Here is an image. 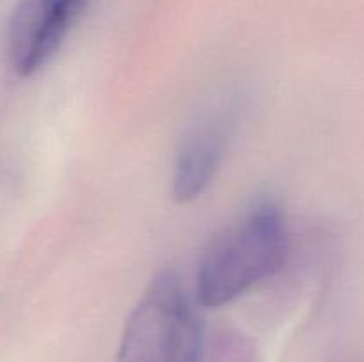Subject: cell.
Returning <instances> with one entry per match:
<instances>
[{
	"label": "cell",
	"instance_id": "6da1fadb",
	"mask_svg": "<svg viewBox=\"0 0 364 362\" xmlns=\"http://www.w3.org/2000/svg\"><path fill=\"white\" fill-rule=\"evenodd\" d=\"M290 236L283 209L270 201L249 208L210 243L196 275V300L220 307L281 270Z\"/></svg>",
	"mask_w": 364,
	"mask_h": 362
},
{
	"label": "cell",
	"instance_id": "7a4b0ae2",
	"mask_svg": "<svg viewBox=\"0 0 364 362\" xmlns=\"http://www.w3.org/2000/svg\"><path fill=\"white\" fill-rule=\"evenodd\" d=\"M205 327L180 275L162 270L124 325L114 362H203Z\"/></svg>",
	"mask_w": 364,
	"mask_h": 362
},
{
	"label": "cell",
	"instance_id": "3957f363",
	"mask_svg": "<svg viewBox=\"0 0 364 362\" xmlns=\"http://www.w3.org/2000/svg\"><path fill=\"white\" fill-rule=\"evenodd\" d=\"M89 0H20L7 23L6 52L20 77L38 73L57 53Z\"/></svg>",
	"mask_w": 364,
	"mask_h": 362
},
{
	"label": "cell",
	"instance_id": "277c9868",
	"mask_svg": "<svg viewBox=\"0 0 364 362\" xmlns=\"http://www.w3.org/2000/svg\"><path fill=\"white\" fill-rule=\"evenodd\" d=\"M233 128L235 114L230 105L205 110L187 128L176 149L171 176V190L178 202L196 201L215 180Z\"/></svg>",
	"mask_w": 364,
	"mask_h": 362
}]
</instances>
